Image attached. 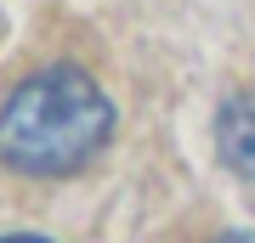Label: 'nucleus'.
<instances>
[{"mask_svg":"<svg viewBox=\"0 0 255 243\" xmlns=\"http://www.w3.org/2000/svg\"><path fill=\"white\" fill-rule=\"evenodd\" d=\"M114 136V102L85 68H40L0 108V164L17 175H74Z\"/></svg>","mask_w":255,"mask_h":243,"instance_id":"f257e3e1","label":"nucleus"},{"mask_svg":"<svg viewBox=\"0 0 255 243\" xmlns=\"http://www.w3.org/2000/svg\"><path fill=\"white\" fill-rule=\"evenodd\" d=\"M216 153L238 181H255V96H233L216 113Z\"/></svg>","mask_w":255,"mask_h":243,"instance_id":"f03ea898","label":"nucleus"},{"mask_svg":"<svg viewBox=\"0 0 255 243\" xmlns=\"http://www.w3.org/2000/svg\"><path fill=\"white\" fill-rule=\"evenodd\" d=\"M221 243H255V232H227Z\"/></svg>","mask_w":255,"mask_h":243,"instance_id":"7ed1b4c3","label":"nucleus"},{"mask_svg":"<svg viewBox=\"0 0 255 243\" xmlns=\"http://www.w3.org/2000/svg\"><path fill=\"white\" fill-rule=\"evenodd\" d=\"M0 243H46V238H28V232H17V238H0Z\"/></svg>","mask_w":255,"mask_h":243,"instance_id":"20e7f679","label":"nucleus"}]
</instances>
